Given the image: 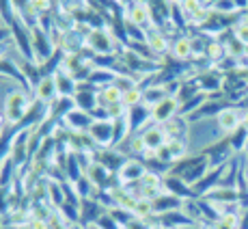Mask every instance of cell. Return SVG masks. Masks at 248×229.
<instances>
[{
	"label": "cell",
	"instance_id": "cell-1",
	"mask_svg": "<svg viewBox=\"0 0 248 229\" xmlns=\"http://www.w3.org/2000/svg\"><path fill=\"white\" fill-rule=\"evenodd\" d=\"M32 104H35V98H31L26 87L11 89V91L4 95V102H2V114L7 119V126L20 128L22 121L26 119V114L31 113Z\"/></svg>",
	"mask_w": 248,
	"mask_h": 229
},
{
	"label": "cell",
	"instance_id": "cell-2",
	"mask_svg": "<svg viewBox=\"0 0 248 229\" xmlns=\"http://www.w3.org/2000/svg\"><path fill=\"white\" fill-rule=\"evenodd\" d=\"M87 48L95 56H117L125 46L112 35L110 28H93L87 35Z\"/></svg>",
	"mask_w": 248,
	"mask_h": 229
},
{
	"label": "cell",
	"instance_id": "cell-3",
	"mask_svg": "<svg viewBox=\"0 0 248 229\" xmlns=\"http://www.w3.org/2000/svg\"><path fill=\"white\" fill-rule=\"evenodd\" d=\"M123 13H125L127 22H132L134 26L142 28V31L154 26V16H151V7L147 0H134L132 4H127V7L123 9Z\"/></svg>",
	"mask_w": 248,
	"mask_h": 229
},
{
	"label": "cell",
	"instance_id": "cell-4",
	"mask_svg": "<svg viewBox=\"0 0 248 229\" xmlns=\"http://www.w3.org/2000/svg\"><path fill=\"white\" fill-rule=\"evenodd\" d=\"M87 134L95 143L97 149L114 147V121H110V119H106V121H93Z\"/></svg>",
	"mask_w": 248,
	"mask_h": 229
},
{
	"label": "cell",
	"instance_id": "cell-5",
	"mask_svg": "<svg viewBox=\"0 0 248 229\" xmlns=\"http://www.w3.org/2000/svg\"><path fill=\"white\" fill-rule=\"evenodd\" d=\"M242 114H244V111L237 108V106H227L216 114L218 130L222 132V136H231L240 130L242 128Z\"/></svg>",
	"mask_w": 248,
	"mask_h": 229
},
{
	"label": "cell",
	"instance_id": "cell-6",
	"mask_svg": "<svg viewBox=\"0 0 248 229\" xmlns=\"http://www.w3.org/2000/svg\"><path fill=\"white\" fill-rule=\"evenodd\" d=\"M84 175H87L91 182H93V186L97 190H110V188H114V186L119 184L117 182V175H114L110 169H106V166H104L102 162H97V160H95L93 164L84 171Z\"/></svg>",
	"mask_w": 248,
	"mask_h": 229
},
{
	"label": "cell",
	"instance_id": "cell-7",
	"mask_svg": "<svg viewBox=\"0 0 248 229\" xmlns=\"http://www.w3.org/2000/svg\"><path fill=\"white\" fill-rule=\"evenodd\" d=\"M147 173V164L142 162L140 158H127L125 162L121 164V169L117 171V182L121 186L125 184H136L140 182V178Z\"/></svg>",
	"mask_w": 248,
	"mask_h": 229
},
{
	"label": "cell",
	"instance_id": "cell-8",
	"mask_svg": "<svg viewBox=\"0 0 248 229\" xmlns=\"http://www.w3.org/2000/svg\"><path fill=\"white\" fill-rule=\"evenodd\" d=\"M61 123H63L69 132H76V134H87L91 123H93V117H91V113L82 111V108H74V111H69L67 114H65Z\"/></svg>",
	"mask_w": 248,
	"mask_h": 229
},
{
	"label": "cell",
	"instance_id": "cell-9",
	"mask_svg": "<svg viewBox=\"0 0 248 229\" xmlns=\"http://www.w3.org/2000/svg\"><path fill=\"white\" fill-rule=\"evenodd\" d=\"M32 98L35 102H41V104H52L56 98H59V91H56V80L52 74L47 76H41V80L32 87Z\"/></svg>",
	"mask_w": 248,
	"mask_h": 229
},
{
	"label": "cell",
	"instance_id": "cell-10",
	"mask_svg": "<svg viewBox=\"0 0 248 229\" xmlns=\"http://www.w3.org/2000/svg\"><path fill=\"white\" fill-rule=\"evenodd\" d=\"M179 108H181V102L175 95H169L166 99H162V102L158 104V106L151 111V117H154V121L155 123H166L169 119H173V117H177L179 114Z\"/></svg>",
	"mask_w": 248,
	"mask_h": 229
},
{
	"label": "cell",
	"instance_id": "cell-11",
	"mask_svg": "<svg viewBox=\"0 0 248 229\" xmlns=\"http://www.w3.org/2000/svg\"><path fill=\"white\" fill-rule=\"evenodd\" d=\"M147 46H149V50L154 52L155 56H166L169 54V50H170V41H169V37L162 33V28L158 26H151V28H147V41H145Z\"/></svg>",
	"mask_w": 248,
	"mask_h": 229
},
{
	"label": "cell",
	"instance_id": "cell-12",
	"mask_svg": "<svg viewBox=\"0 0 248 229\" xmlns=\"http://www.w3.org/2000/svg\"><path fill=\"white\" fill-rule=\"evenodd\" d=\"M140 136H142V141H145V145H147V149H151V151H158L162 149V147L166 145V132H164V128L160 126V123H151V126H147L145 130L140 132Z\"/></svg>",
	"mask_w": 248,
	"mask_h": 229
},
{
	"label": "cell",
	"instance_id": "cell-13",
	"mask_svg": "<svg viewBox=\"0 0 248 229\" xmlns=\"http://www.w3.org/2000/svg\"><path fill=\"white\" fill-rule=\"evenodd\" d=\"M95 160L102 162L106 169H110L112 173H117L119 169H121V164L127 160L125 154H121V151L117 149V147H108V149H97L95 151Z\"/></svg>",
	"mask_w": 248,
	"mask_h": 229
},
{
	"label": "cell",
	"instance_id": "cell-14",
	"mask_svg": "<svg viewBox=\"0 0 248 229\" xmlns=\"http://www.w3.org/2000/svg\"><path fill=\"white\" fill-rule=\"evenodd\" d=\"M166 98H169V89H166V84L151 82V84H147V87H142V104H145L149 111H154L162 99H166Z\"/></svg>",
	"mask_w": 248,
	"mask_h": 229
},
{
	"label": "cell",
	"instance_id": "cell-15",
	"mask_svg": "<svg viewBox=\"0 0 248 229\" xmlns=\"http://www.w3.org/2000/svg\"><path fill=\"white\" fill-rule=\"evenodd\" d=\"M162 128H164V132L169 138H188L190 119L184 117V114H177V117L169 119L166 123H162Z\"/></svg>",
	"mask_w": 248,
	"mask_h": 229
},
{
	"label": "cell",
	"instance_id": "cell-16",
	"mask_svg": "<svg viewBox=\"0 0 248 229\" xmlns=\"http://www.w3.org/2000/svg\"><path fill=\"white\" fill-rule=\"evenodd\" d=\"M164 193H170L179 199H192V186H188L181 178H175V175H164Z\"/></svg>",
	"mask_w": 248,
	"mask_h": 229
},
{
	"label": "cell",
	"instance_id": "cell-17",
	"mask_svg": "<svg viewBox=\"0 0 248 229\" xmlns=\"http://www.w3.org/2000/svg\"><path fill=\"white\" fill-rule=\"evenodd\" d=\"M170 56H173L175 61H179V63H186V61L194 59L192 54V41H190V37H177V39L170 44Z\"/></svg>",
	"mask_w": 248,
	"mask_h": 229
},
{
	"label": "cell",
	"instance_id": "cell-18",
	"mask_svg": "<svg viewBox=\"0 0 248 229\" xmlns=\"http://www.w3.org/2000/svg\"><path fill=\"white\" fill-rule=\"evenodd\" d=\"M56 9L63 13H69L76 20H80L82 16H87L91 11L89 0H56Z\"/></svg>",
	"mask_w": 248,
	"mask_h": 229
},
{
	"label": "cell",
	"instance_id": "cell-19",
	"mask_svg": "<svg viewBox=\"0 0 248 229\" xmlns=\"http://www.w3.org/2000/svg\"><path fill=\"white\" fill-rule=\"evenodd\" d=\"M181 206H184V199L175 197V195L170 193H162L158 199H154V210L155 214H166V212H175V210H181Z\"/></svg>",
	"mask_w": 248,
	"mask_h": 229
},
{
	"label": "cell",
	"instance_id": "cell-20",
	"mask_svg": "<svg viewBox=\"0 0 248 229\" xmlns=\"http://www.w3.org/2000/svg\"><path fill=\"white\" fill-rule=\"evenodd\" d=\"M97 93L99 91H76L74 95V102H76V108H82V111H87V113H93L95 108L99 106V102H97Z\"/></svg>",
	"mask_w": 248,
	"mask_h": 229
},
{
	"label": "cell",
	"instance_id": "cell-21",
	"mask_svg": "<svg viewBox=\"0 0 248 229\" xmlns=\"http://www.w3.org/2000/svg\"><path fill=\"white\" fill-rule=\"evenodd\" d=\"M121 98H123V91L114 82L102 87V89H99V93H97L99 106H110V104H117V102H121Z\"/></svg>",
	"mask_w": 248,
	"mask_h": 229
},
{
	"label": "cell",
	"instance_id": "cell-22",
	"mask_svg": "<svg viewBox=\"0 0 248 229\" xmlns=\"http://www.w3.org/2000/svg\"><path fill=\"white\" fill-rule=\"evenodd\" d=\"M47 203L54 210H59L65 203V193H63V182L47 178Z\"/></svg>",
	"mask_w": 248,
	"mask_h": 229
},
{
	"label": "cell",
	"instance_id": "cell-23",
	"mask_svg": "<svg viewBox=\"0 0 248 229\" xmlns=\"http://www.w3.org/2000/svg\"><path fill=\"white\" fill-rule=\"evenodd\" d=\"M74 188H76V193H78L80 201H84V199H93L95 193H97V188H95L93 182H91L87 175H82V178L76 180V182H74Z\"/></svg>",
	"mask_w": 248,
	"mask_h": 229
},
{
	"label": "cell",
	"instance_id": "cell-24",
	"mask_svg": "<svg viewBox=\"0 0 248 229\" xmlns=\"http://www.w3.org/2000/svg\"><path fill=\"white\" fill-rule=\"evenodd\" d=\"M134 216H136V218H140V221H147V218L155 216L154 201H151V199L140 197V199H138V203H136V208H134Z\"/></svg>",
	"mask_w": 248,
	"mask_h": 229
},
{
	"label": "cell",
	"instance_id": "cell-25",
	"mask_svg": "<svg viewBox=\"0 0 248 229\" xmlns=\"http://www.w3.org/2000/svg\"><path fill=\"white\" fill-rule=\"evenodd\" d=\"M121 102L127 106V111L138 106V104H142V87H132V89H127V91H123Z\"/></svg>",
	"mask_w": 248,
	"mask_h": 229
},
{
	"label": "cell",
	"instance_id": "cell-26",
	"mask_svg": "<svg viewBox=\"0 0 248 229\" xmlns=\"http://www.w3.org/2000/svg\"><path fill=\"white\" fill-rule=\"evenodd\" d=\"M93 227H95V229H123V225L112 216L110 212H104L102 216H99L97 221L93 223Z\"/></svg>",
	"mask_w": 248,
	"mask_h": 229
},
{
	"label": "cell",
	"instance_id": "cell-27",
	"mask_svg": "<svg viewBox=\"0 0 248 229\" xmlns=\"http://www.w3.org/2000/svg\"><path fill=\"white\" fill-rule=\"evenodd\" d=\"M233 35H235V39L240 41V44L248 46V16L240 17V20L235 22V26H233Z\"/></svg>",
	"mask_w": 248,
	"mask_h": 229
},
{
	"label": "cell",
	"instance_id": "cell-28",
	"mask_svg": "<svg viewBox=\"0 0 248 229\" xmlns=\"http://www.w3.org/2000/svg\"><path fill=\"white\" fill-rule=\"evenodd\" d=\"M28 4L37 16H46V13H52V9L56 7V0H28Z\"/></svg>",
	"mask_w": 248,
	"mask_h": 229
},
{
	"label": "cell",
	"instance_id": "cell-29",
	"mask_svg": "<svg viewBox=\"0 0 248 229\" xmlns=\"http://www.w3.org/2000/svg\"><path fill=\"white\" fill-rule=\"evenodd\" d=\"M13 39V31L9 26H0V44H4V41H11Z\"/></svg>",
	"mask_w": 248,
	"mask_h": 229
},
{
	"label": "cell",
	"instance_id": "cell-30",
	"mask_svg": "<svg viewBox=\"0 0 248 229\" xmlns=\"http://www.w3.org/2000/svg\"><path fill=\"white\" fill-rule=\"evenodd\" d=\"M7 119H4V114L2 113H0V141H2V138H4V132H7Z\"/></svg>",
	"mask_w": 248,
	"mask_h": 229
},
{
	"label": "cell",
	"instance_id": "cell-31",
	"mask_svg": "<svg viewBox=\"0 0 248 229\" xmlns=\"http://www.w3.org/2000/svg\"><path fill=\"white\" fill-rule=\"evenodd\" d=\"M233 4H235L237 11H246L248 9V0H233Z\"/></svg>",
	"mask_w": 248,
	"mask_h": 229
},
{
	"label": "cell",
	"instance_id": "cell-32",
	"mask_svg": "<svg viewBox=\"0 0 248 229\" xmlns=\"http://www.w3.org/2000/svg\"><path fill=\"white\" fill-rule=\"evenodd\" d=\"M242 128L248 132V108H244V114H242Z\"/></svg>",
	"mask_w": 248,
	"mask_h": 229
},
{
	"label": "cell",
	"instance_id": "cell-33",
	"mask_svg": "<svg viewBox=\"0 0 248 229\" xmlns=\"http://www.w3.org/2000/svg\"><path fill=\"white\" fill-rule=\"evenodd\" d=\"M244 186H246V193H248V169H246V173H244Z\"/></svg>",
	"mask_w": 248,
	"mask_h": 229
}]
</instances>
